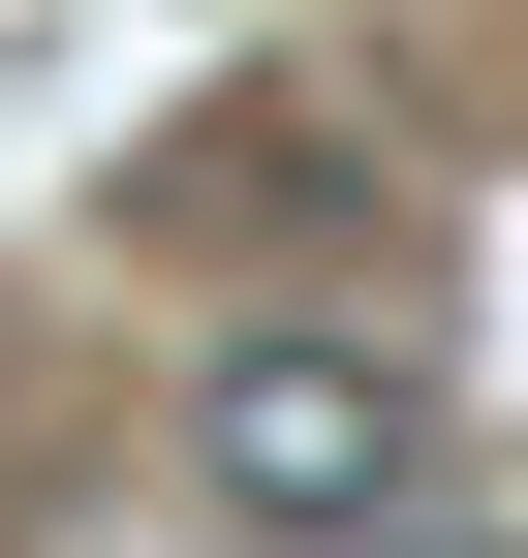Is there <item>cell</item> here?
I'll use <instances>...</instances> for the list:
<instances>
[{"label":"cell","instance_id":"6da1fadb","mask_svg":"<svg viewBox=\"0 0 528 558\" xmlns=\"http://www.w3.org/2000/svg\"><path fill=\"white\" fill-rule=\"evenodd\" d=\"M187 497H218V527H373V558H405V497H435V373L343 341V311L218 341V373H187Z\"/></svg>","mask_w":528,"mask_h":558}]
</instances>
